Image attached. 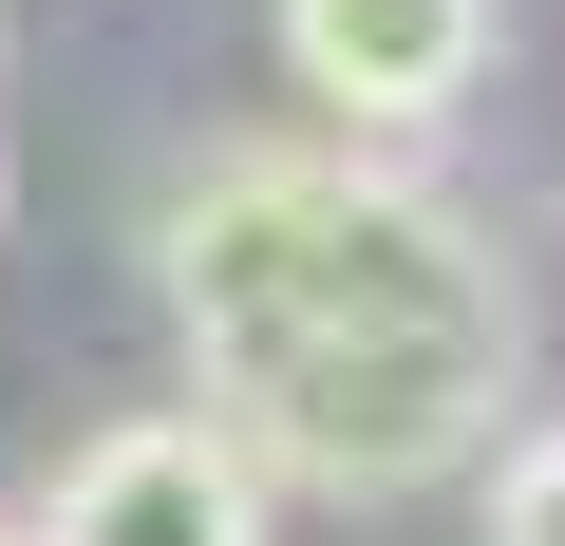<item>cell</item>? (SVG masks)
Listing matches in <instances>:
<instances>
[{
	"instance_id": "cell-4",
	"label": "cell",
	"mask_w": 565,
	"mask_h": 546,
	"mask_svg": "<svg viewBox=\"0 0 565 546\" xmlns=\"http://www.w3.org/2000/svg\"><path fill=\"white\" fill-rule=\"evenodd\" d=\"M490 546H565V433H509L490 452Z\"/></svg>"
},
{
	"instance_id": "cell-3",
	"label": "cell",
	"mask_w": 565,
	"mask_h": 546,
	"mask_svg": "<svg viewBox=\"0 0 565 546\" xmlns=\"http://www.w3.org/2000/svg\"><path fill=\"white\" fill-rule=\"evenodd\" d=\"M282 57H302V95L377 151V132H434L490 76V0H282Z\"/></svg>"
},
{
	"instance_id": "cell-1",
	"label": "cell",
	"mask_w": 565,
	"mask_h": 546,
	"mask_svg": "<svg viewBox=\"0 0 565 546\" xmlns=\"http://www.w3.org/2000/svg\"><path fill=\"white\" fill-rule=\"evenodd\" d=\"M151 283L189 321V415L264 490H434L490 452L527 377V283L509 245L359 151V132H245L151 207Z\"/></svg>"
},
{
	"instance_id": "cell-5",
	"label": "cell",
	"mask_w": 565,
	"mask_h": 546,
	"mask_svg": "<svg viewBox=\"0 0 565 546\" xmlns=\"http://www.w3.org/2000/svg\"><path fill=\"white\" fill-rule=\"evenodd\" d=\"M0 546H20V527H0Z\"/></svg>"
},
{
	"instance_id": "cell-2",
	"label": "cell",
	"mask_w": 565,
	"mask_h": 546,
	"mask_svg": "<svg viewBox=\"0 0 565 546\" xmlns=\"http://www.w3.org/2000/svg\"><path fill=\"white\" fill-rule=\"evenodd\" d=\"M20 546H264V471L207 415H114Z\"/></svg>"
}]
</instances>
